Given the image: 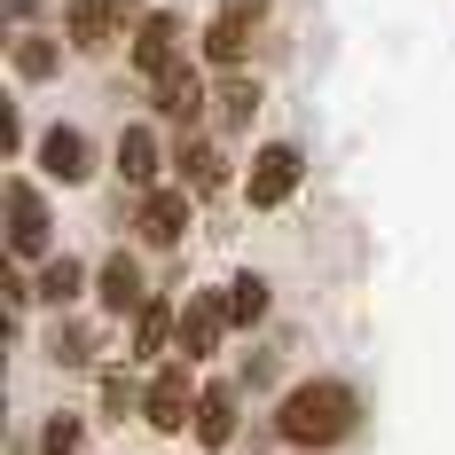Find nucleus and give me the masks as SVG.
I'll use <instances>...</instances> for the list:
<instances>
[{
	"label": "nucleus",
	"instance_id": "f257e3e1",
	"mask_svg": "<svg viewBox=\"0 0 455 455\" xmlns=\"http://www.w3.org/2000/svg\"><path fill=\"white\" fill-rule=\"evenodd\" d=\"M354 424H362V401H354V385H338V377L291 385L283 409H275V432H283L291 448H338V440H354Z\"/></svg>",
	"mask_w": 455,
	"mask_h": 455
},
{
	"label": "nucleus",
	"instance_id": "f03ea898",
	"mask_svg": "<svg viewBox=\"0 0 455 455\" xmlns=\"http://www.w3.org/2000/svg\"><path fill=\"white\" fill-rule=\"evenodd\" d=\"M196 377H188V362H165L157 377H149V393H141V424L149 432H196Z\"/></svg>",
	"mask_w": 455,
	"mask_h": 455
},
{
	"label": "nucleus",
	"instance_id": "7ed1b4c3",
	"mask_svg": "<svg viewBox=\"0 0 455 455\" xmlns=\"http://www.w3.org/2000/svg\"><path fill=\"white\" fill-rule=\"evenodd\" d=\"M299 181H307L299 149H291V141H267V149L251 157V173H243V196H251L259 212H275V204H291V196H299Z\"/></svg>",
	"mask_w": 455,
	"mask_h": 455
},
{
	"label": "nucleus",
	"instance_id": "20e7f679",
	"mask_svg": "<svg viewBox=\"0 0 455 455\" xmlns=\"http://www.w3.org/2000/svg\"><path fill=\"white\" fill-rule=\"evenodd\" d=\"M196 188H141V204H134V235L141 243H157V251H173L188 235V220H196V204H188Z\"/></svg>",
	"mask_w": 455,
	"mask_h": 455
},
{
	"label": "nucleus",
	"instance_id": "39448f33",
	"mask_svg": "<svg viewBox=\"0 0 455 455\" xmlns=\"http://www.w3.org/2000/svg\"><path fill=\"white\" fill-rule=\"evenodd\" d=\"M8 251L16 259H55V228L32 181H8Z\"/></svg>",
	"mask_w": 455,
	"mask_h": 455
},
{
	"label": "nucleus",
	"instance_id": "423d86ee",
	"mask_svg": "<svg viewBox=\"0 0 455 455\" xmlns=\"http://www.w3.org/2000/svg\"><path fill=\"white\" fill-rule=\"evenodd\" d=\"M173 63H181V16H173V8H157V16H141V24H134V71L157 87Z\"/></svg>",
	"mask_w": 455,
	"mask_h": 455
},
{
	"label": "nucleus",
	"instance_id": "0eeeda50",
	"mask_svg": "<svg viewBox=\"0 0 455 455\" xmlns=\"http://www.w3.org/2000/svg\"><path fill=\"white\" fill-rule=\"evenodd\" d=\"M118 24H126L118 0H63V40L79 47V55H102V47L118 40Z\"/></svg>",
	"mask_w": 455,
	"mask_h": 455
},
{
	"label": "nucleus",
	"instance_id": "6e6552de",
	"mask_svg": "<svg viewBox=\"0 0 455 455\" xmlns=\"http://www.w3.org/2000/svg\"><path fill=\"white\" fill-rule=\"evenodd\" d=\"M228 299H212V291H196L181 307V362H204V354H220V338H228Z\"/></svg>",
	"mask_w": 455,
	"mask_h": 455
},
{
	"label": "nucleus",
	"instance_id": "1a4fd4ad",
	"mask_svg": "<svg viewBox=\"0 0 455 455\" xmlns=\"http://www.w3.org/2000/svg\"><path fill=\"white\" fill-rule=\"evenodd\" d=\"M94 299H102L110 315H141V307H149V283H141V267L126 259V251H110L102 275H94Z\"/></svg>",
	"mask_w": 455,
	"mask_h": 455
},
{
	"label": "nucleus",
	"instance_id": "9d476101",
	"mask_svg": "<svg viewBox=\"0 0 455 455\" xmlns=\"http://www.w3.org/2000/svg\"><path fill=\"white\" fill-rule=\"evenodd\" d=\"M40 165L55 173V181H87V173H94V149H87L79 126H47V134H40Z\"/></svg>",
	"mask_w": 455,
	"mask_h": 455
},
{
	"label": "nucleus",
	"instance_id": "9b49d317",
	"mask_svg": "<svg viewBox=\"0 0 455 455\" xmlns=\"http://www.w3.org/2000/svg\"><path fill=\"white\" fill-rule=\"evenodd\" d=\"M149 102H157V118H173V126H196V110H204V87H196V71H188V63H173V71L149 87Z\"/></svg>",
	"mask_w": 455,
	"mask_h": 455
},
{
	"label": "nucleus",
	"instance_id": "f8f14e48",
	"mask_svg": "<svg viewBox=\"0 0 455 455\" xmlns=\"http://www.w3.org/2000/svg\"><path fill=\"white\" fill-rule=\"evenodd\" d=\"M157 173H165V149H157V134H149V126H126V134H118V181L157 188Z\"/></svg>",
	"mask_w": 455,
	"mask_h": 455
},
{
	"label": "nucleus",
	"instance_id": "ddd939ff",
	"mask_svg": "<svg viewBox=\"0 0 455 455\" xmlns=\"http://www.w3.org/2000/svg\"><path fill=\"white\" fill-rule=\"evenodd\" d=\"M235 409H243L235 385H204V401H196V440H204V448H228V440H235Z\"/></svg>",
	"mask_w": 455,
	"mask_h": 455
},
{
	"label": "nucleus",
	"instance_id": "4468645a",
	"mask_svg": "<svg viewBox=\"0 0 455 455\" xmlns=\"http://www.w3.org/2000/svg\"><path fill=\"white\" fill-rule=\"evenodd\" d=\"M251 32H259V24H251V16H212V24H204V63H220V71H235V63H243V55H251Z\"/></svg>",
	"mask_w": 455,
	"mask_h": 455
},
{
	"label": "nucleus",
	"instance_id": "2eb2a0df",
	"mask_svg": "<svg viewBox=\"0 0 455 455\" xmlns=\"http://www.w3.org/2000/svg\"><path fill=\"white\" fill-rule=\"evenodd\" d=\"M8 71H16V79H55V71H63V47L47 40V32H16V47H8Z\"/></svg>",
	"mask_w": 455,
	"mask_h": 455
},
{
	"label": "nucleus",
	"instance_id": "dca6fc26",
	"mask_svg": "<svg viewBox=\"0 0 455 455\" xmlns=\"http://www.w3.org/2000/svg\"><path fill=\"white\" fill-rule=\"evenodd\" d=\"M173 330H181V322H173V307H165V299H149V307L134 315V354H141V362H157V354L173 346Z\"/></svg>",
	"mask_w": 455,
	"mask_h": 455
},
{
	"label": "nucleus",
	"instance_id": "f3484780",
	"mask_svg": "<svg viewBox=\"0 0 455 455\" xmlns=\"http://www.w3.org/2000/svg\"><path fill=\"white\" fill-rule=\"evenodd\" d=\"M79 283H87V267L55 251V259H40V283H32V299H47V307H71V299H79Z\"/></svg>",
	"mask_w": 455,
	"mask_h": 455
},
{
	"label": "nucleus",
	"instance_id": "a211bd4d",
	"mask_svg": "<svg viewBox=\"0 0 455 455\" xmlns=\"http://www.w3.org/2000/svg\"><path fill=\"white\" fill-rule=\"evenodd\" d=\"M181 181L196 188V196H204V188H220V181H228V157L212 149V141H188V149H181Z\"/></svg>",
	"mask_w": 455,
	"mask_h": 455
},
{
	"label": "nucleus",
	"instance_id": "6ab92c4d",
	"mask_svg": "<svg viewBox=\"0 0 455 455\" xmlns=\"http://www.w3.org/2000/svg\"><path fill=\"white\" fill-rule=\"evenodd\" d=\"M228 315H235V322L267 315V275H235V283H228Z\"/></svg>",
	"mask_w": 455,
	"mask_h": 455
},
{
	"label": "nucleus",
	"instance_id": "aec40b11",
	"mask_svg": "<svg viewBox=\"0 0 455 455\" xmlns=\"http://www.w3.org/2000/svg\"><path fill=\"white\" fill-rule=\"evenodd\" d=\"M220 118H228V126H251V118H259V87H251L243 71L220 87Z\"/></svg>",
	"mask_w": 455,
	"mask_h": 455
},
{
	"label": "nucleus",
	"instance_id": "412c9836",
	"mask_svg": "<svg viewBox=\"0 0 455 455\" xmlns=\"http://www.w3.org/2000/svg\"><path fill=\"white\" fill-rule=\"evenodd\" d=\"M47 354H55L63 369H87V362H94V330H55V338H47Z\"/></svg>",
	"mask_w": 455,
	"mask_h": 455
},
{
	"label": "nucleus",
	"instance_id": "4be33fe9",
	"mask_svg": "<svg viewBox=\"0 0 455 455\" xmlns=\"http://www.w3.org/2000/svg\"><path fill=\"white\" fill-rule=\"evenodd\" d=\"M141 393H149V385H134V377H126V369H110V377H102V409H110V416H126V409H141Z\"/></svg>",
	"mask_w": 455,
	"mask_h": 455
},
{
	"label": "nucleus",
	"instance_id": "5701e85b",
	"mask_svg": "<svg viewBox=\"0 0 455 455\" xmlns=\"http://www.w3.org/2000/svg\"><path fill=\"white\" fill-rule=\"evenodd\" d=\"M40 455H79V416H47L40 424Z\"/></svg>",
	"mask_w": 455,
	"mask_h": 455
},
{
	"label": "nucleus",
	"instance_id": "b1692460",
	"mask_svg": "<svg viewBox=\"0 0 455 455\" xmlns=\"http://www.w3.org/2000/svg\"><path fill=\"white\" fill-rule=\"evenodd\" d=\"M228 16H251V24H259V16H267V0H220Z\"/></svg>",
	"mask_w": 455,
	"mask_h": 455
}]
</instances>
